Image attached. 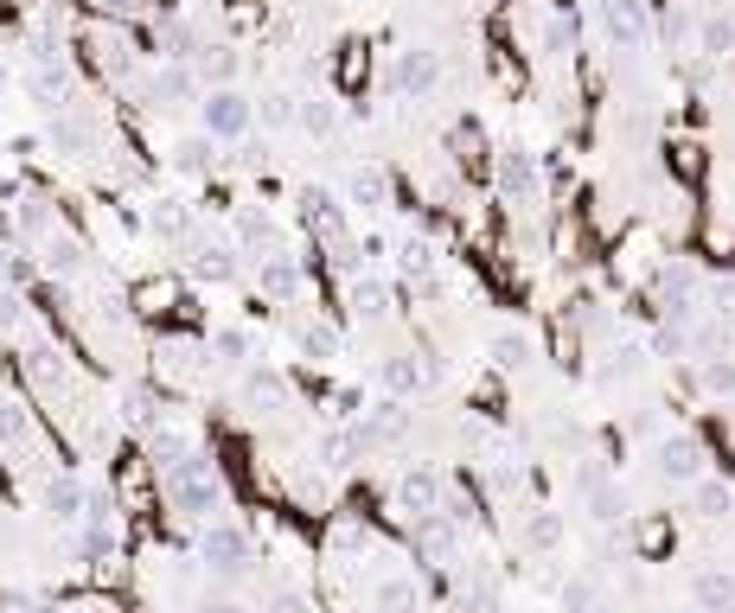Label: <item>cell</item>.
<instances>
[{
	"instance_id": "6da1fadb",
	"label": "cell",
	"mask_w": 735,
	"mask_h": 613,
	"mask_svg": "<svg viewBox=\"0 0 735 613\" xmlns=\"http://www.w3.org/2000/svg\"><path fill=\"white\" fill-rule=\"evenodd\" d=\"M199 128L211 141H244L256 128V97H244L237 83H211L199 97Z\"/></svg>"
},
{
	"instance_id": "7a4b0ae2",
	"label": "cell",
	"mask_w": 735,
	"mask_h": 613,
	"mask_svg": "<svg viewBox=\"0 0 735 613\" xmlns=\"http://www.w3.org/2000/svg\"><path fill=\"white\" fill-rule=\"evenodd\" d=\"M160 480H167V499H173L186 517H211L218 499H225V492H218V473H211V460L205 454H186L179 466H167Z\"/></svg>"
},
{
	"instance_id": "3957f363",
	"label": "cell",
	"mask_w": 735,
	"mask_h": 613,
	"mask_svg": "<svg viewBox=\"0 0 735 613\" xmlns=\"http://www.w3.org/2000/svg\"><path fill=\"white\" fill-rule=\"evenodd\" d=\"M595 20H602V32H608L614 51H646V46H653L646 0H595Z\"/></svg>"
},
{
	"instance_id": "277c9868",
	"label": "cell",
	"mask_w": 735,
	"mask_h": 613,
	"mask_svg": "<svg viewBox=\"0 0 735 613\" xmlns=\"http://www.w3.org/2000/svg\"><path fill=\"white\" fill-rule=\"evenodd\" d=\"M199 556L218 569V575H244L250 569V556H256V543H250V531L244 524H230V517H218V524H205V536H199Z\"/></svg>"
},
{
	"instance_id": "5b68a950",
	"label": "cell",
	"mask_w": 735,
	"mask_h": 613,
	"mask_svg": "<svg viewBox=\"0 0 735 613\" xmlns=\"http://www.w3.org/2000/svg\"><path fill=\"white\" fill-rule=\"evenodd\" d=\"M493 185H499V199L511 204H532L544 192V173H537V153L532 148H499L493 160Z\"/></svg>"
},
{
	"instance_id": "8992f818",
	"label": "cell",
	"mask_w": 735,
	"mask_h": 613,
	"mask_svg": "<svg viewBox=\"0 0 735 613\" xmlns=\"http://www.w3.org/2000/svg\"><path fill=\"white\" fill-rule=\"evenodd\" d=\"M435 83H441V58H435L429 46H409L390 58V90L397 97H429Z\"/></svg>"
},
{
	"instance_id": "52a82bcc",
	"label": "cell",
	"mask_w": 735,
	"mask_h": 613,
	"mask_svg": "<svg viewBox=\"0 0 735 613\" xmlns=\"http://www.w3.org/2000/svg\"><path fill=\"white\" fill-rule=\"evenodd\" d=\"M653 460H659V473H665L672 485L704 480V466H711V454H704V441H697V434H665Z\"/></svg>"
},
{
	"instance_id": "ba28073f",
	"label": "cell",
	"mask_w": 735,
	"mask_h": 613,
	"mask_svg": "<svg viewBox=\"0 0 735 613\" xmlns=\"http://www.w3.org/2000/svg\"><path fill=\"white\" fill-rule=\"evenodd\" d=\"M441 499H448V485H441L435 466H409L404 480H397V511H404V517H435Z\"/></svg>"
},
{
	"instance_id": "9c48e42d",
	"label": "cell",
	"mask_w": 735,
	"mask_h": 613,
	"mask_svg": "<svg viewBox=\"0 0 735 613\" xmlns=\"http://www.w3.org/2000/svg\"><path fill=\"white\" fill-rule=\"evenodd\" d=\"M148 97L160 102V109H173V102H199L205 97V90H199V71H192L186 58H167V64L148 77Z\"/></svg>"
},
{
	"instance_id": "30bf717a",
	"label": "cell",
	"mask_w": 735,
	"mask_h": 613,
	"mask_svg": "<svg viewBox=\"0 0 735 613\" xmlns=\"http://www.w3.org/2000/svg\"><path fill=\"white\" fill-rule=\"evenodd\" d=\"M301 218L320 230V237L346 243V211H339V199H332L327 185H307V192H301Z\"/></svg>"
},
{
	"instance_id": "8fae6325",
	"label": "cell",
	"mask_w": 735,
	"mask_h": 613,
	"mask_svg": "<svg viewBox=\"0 0 735 613\" xmlns=\"http://www.w3.org/2000/svg\"><path fill=\"white\" fill-rule=\"evenodd\" d=\"M295 128H301V134H314V141H327L332 128H339V102H332L327 90H307V97H295Z\"/></svg>"
},
{
	"instance_id": "7c38bea8",
	"label": "cell",
	"mask_w": 735,
	"mask_h": 613,
	"mask_svg": "<svg viewBox=\"0 0 735 613\" xmlns=\"http://www.w3.org/2000/svg\"><path fill=\"white\" fill-rule=\"evenodd\" d=\"M346 204H358V211H390V179H384V167H352Z\"/></svg>"
},
{
	"instance_id": "4fadbf2b",
	"label": "cell",
	"mask_w": 735,
	"mask_h": 613,
	"mask_svg": "<svg viewBox=\"0 0 735 613\" xmlns=\"http://www.w3.org/2000/svg\"><path fill=\"white\" fill-rule=\"evenodd\" d=\"M691 601L711 607V613H729L735 607V575L729 569H697V575H691Z\"/></svg>"
},
{
	"instance_id": "5bb4252c",
	"label": "cell",
	"mask_w": 735,
	"mask_h": 613,
	"mask_svg": "<svg viewBox=\"0 0 735 613\" xmlns=\"http://www.w3.org/2000/svg\"><path fill=\"white\" fill-rule=\"evenodd\" d=\"M691 511L697 517H735V485L729 480H691Z\"/></svg>"
},
{
	"instance_id": "9a60e30c",
	"label": "cell",
	"mask_w": 735,
	"mask_h": 613,
	"mask_svg": "<svg viewBox=\"0 0 735 613\" xmlns=\"http://www.w3.org/2000/svg\"><path fill=\"white\" fill-rule=\"evenodd\" d=\"M262 294H276V301H295L301 294V262H288V255H262Z\"/></svg>"
},
{
	"instance_id": "2e32d148",
	"label": "cell",
	"mask_w": 735,
	"mask_h": 613,
	"mask_svg": "<svg viewBox=\"0 0 735 613\" xmlns=\"http://www.w3.org/2000/svg\"><path fill=\"white\" fill-rule=\"evenodd\" d=\"M697 51H704V58H729L735 51V13H704V20H697Z\"/></svg>"
},
{
	"instance_id": "e0dca14e",
	"label": "cell",
	"mask_w": 735,
	"mask_h": 613,
	"mask_svg": "<svg viewBox=\"0 0 735 613\" xmlns=\"http://www.w3.org/2000/svg\"><path fill=\"white\" fill-rule=\"evenodd\" d=\"M46 505L58 511L64 524H77V517L90 511V485H83V480H51V485H46Z\"/></svg>"
},
{
	"instance_id": "ac0fdd59",
	"label": "cell",
	"mask_w": 735,
	"mask_h": 613,
	"mask_svg": "<svg viewBox=\"0 0 735 613\" xmlns=\"http://www.w3.org/2000/svg\"><path fill=\"white\" fill-rule=\"evenodd\" d=\"M352 313L358 320H384V313H390V281L384 275H358L352 281Z\"/></svg>"
},
{
	"instance_id": "d6986e66",
	"label": "cell",
	"mask_w": 735,
	"mask_h": 613,
	"mask_svg": "<svg viewBox=\"0 0 735 613\" xmlns=\"http://www.w3.org/2000/svg\"><path fill=\"white\" fill-rule=\"evenodd\" d=\"M493 364H499V371H525V364H532V332L499 326L493 332Z\"/></svg>"
},
{
	"instance_id": "ffe728a7",
	"label": "cell",
	"mask_w": 735,
	"mask_h": 613,
	"mask_svg": "<svg viewBox=\"0 0 735 613\" xmlns=\"http://www.w3.org/2000/svg\"><path fill=\"white\" fill-rule=\"evenodd\" d=\"M378 378H384V390H390V396H416V390L429 383V371H423L416 358H384Z\"/></svg>"
},
{
	"instance_id": "44dd1931",
	"label": "cell",
	"mask_w": 735,
	"mask_h": 613,
	"mask_svg": "<svg viewBox=\"0 0 735 613\" xmlns=\"http://www.w3.org/2000/svg\"><path fill=\"white\" fill-rule=\"evenodd\" d=\"M148 454H153V466L167 473V466H179L186 454H199V448H192V434H186V429H153Z\"/></svg>"
},
{
	"instance_id": "7402d4cb",
	"label": "cell",
	"mask_w": 735,
	"mask_h": 613,
	"mask_svg": "<svg viewBox=\"0 0 735 613\" xmlns=\"http://www.w3.org/2000/svg\"><path fill=\"white\" fill-rule=\"evenodd\" d=\"M697 390H711V396H735V358H704L697 371H691Z\"/></svg>"
},
{
	"instance_id": "603a6c76",
	"label": "cell",
	"mask_w": 735,
	"mask_h": 613,
	"mask_svg": "<svg viewBox=\"0 0 735 613\" xmlns=\"http://www.w3.org/2000/svg\"><path fill=\"white\" fill-rule=\"evenodd\" d=\"M148 230H153V237H186L192 218H186V204H179V199H153L148 204Z\"/></svg>"
},
{
	"instance_id": "cb8c5ba5",
	"label": "cell",
	"mask_w": 735,
	"mask_h": 613,
	"mask_svg": "<svg viewBox=\"0 0 735 613\" xmlns=\"http://www.w3.org/2000/svg\"><path fill=\"white\" fill-rule=\"evenodd\" d=\"M211 148H218L211 134H186V141L173 148V167H179V173H205V167H218V153H211Z\"/></svg>"
},
{
	"instance_id": "d4e9b609",
	"label": "cell",
	"mask_w": 735,
	"mask_h": 613,
	"mask_svg": "<svg viewBox=\"0 0 735 613\" xmlns=\"http://www.w3.org/2000/svg\"><path fill=\"white\" fill-rule=\"evenodd\" d=\"M301 352L314 358V364H332V358H339V332H332L327 320H307L301 326Z\"/></svg>"
},
{
	"instance_id": "484cf974",
	"label": "cell",
	"mask_w": 735,
	"mask_h": 613,
	"mask_svg": "<svg viewBox=\"0 0 735 613\" xmlns=\"http://www.w3.org/2000/svg\"><path fill=\"white\" fill-rule=\"evenodd\" d=\"M230 255H237L230 243H199V255H192V275H199V281H225L230 269H237Z\"/></svg>"
},
{
	"instance_id": "4316f807",
	"label": "cell",
	"mask_w": 735,
	"mask_h": 613,
	"mask_svg": "<svg viewBox=\"0 0 735 613\" xmlns=\"http://www.w3.org/2000/svg\"><path fill=\"white\" fill-rule=\"evenodd\" d=\"M397 269L404 275H435V243L429 237H404L397 243Z\"/></svg>"
},
{
	"instance_id": "83f0119b",
	"label": "cell",
	"mask_w": 735,
	"mask_h": 613,
	"mask_svg": "<svg viewBox=\"0 0 735 613\" xmlns=\"http://www.w3.org/2000/svg\"><path fill=\"white\" fill-rule=\"evenodd\" d=\"M256 115H262V128H295V90H269V97H256Z\"/></svg>"
},
{
	"instance_id": "f1b7e54d",
	"label": "cell",
	"mask_w": 735,
	"mask_h": 613,
	"mask_svg": "<svg viewBox=\"0 0 735 613\" xmlns=\"http://www.w3.org/2000/svg\"><path fill=\"white\" fill-rule=\"evenodd\" d=\"M525 543H532V550H557V543H563V517H557V511H532Z\"/></svg>"
},
{
	"instance_id": "f546056e",
	"label": "cell",
	"mask_w": 735,
	"mask_h": 613,
	"mask_svg": "<svg viewBox=\"0 0 735 613\" xmlns=\"http://www.w3.org/2000/svg\"><path fill=\"white\" fill-rule=\"evenodd\" d=\"M46 269L51 275H77V269H83V250H77L71 237H51L46 243Z\"/></svg>"
},
{
	"instance_id": "4dcf8cb0",
	"label": "cell",
	"mask_w": 735,
	"mask_h": 613,
	"mask_svg": "<svg viewBox=\"0 0 735 613\" xmlns=\"http://www.w3.org/2000/svg\"><path fill=\"white\" fill-rule=\"evenodd\" d=\"M563 613H602V601H595V582H583V575H576V582H563Z\"/></svg>"
},
{
	"instance_id": "1f68e13d",
	"label": "cell",
	"mask_w": 735,
	"mask_h": 613,
	"mask_svg": "<svg viewBox=\"0 0 735 613\" xmlns=\"http://www.w3.org/2000/svg\"><path fill=\"white\" fill-rule=\"evenodd\" d=\"M51 141H58L64 153L90 148V122H77V115H58V122H51Z\"/></svg>"
},
{
	"instance_id": "d6a6232c",
	"label": "cell",
	"mask_w": 735,
	"mask_h": 613,
	"mask_svg": "<svg viewBox=\"0 0 735 613\" xmlns=\"http://www.w3.org/2000/svg\"><path fill=\"white\" fill-rule=\"evenodd\" d=\"M26 429H32V422H26V403L20 396H0V441H26Z\"/></svg>"
},
{
	"instance_id": "836d02e7",
	"label": "cell",
	"mask_w": 735,
	"mask_h": 613,
	"mask_svg": "<svg viewBox=\"0 0 735 613\" xmlns=\"http://www.w3.org/2000/svg\"><path fill=\"white\" fill-rule=\"evenodd\" d=\"M199 71L211 77V83H230V77H237V51H205Z\"/></svg>"
},
{
	"instance_id": "e575fe53",
	"label": "cell",
	"mask_w": 735,
	"mask_h": 613,
	"mask_svg": "<svg viewBox=\"0 0 735 613\" xmlns=\"http://www.w3.org/2000/svg\"><path fill=\"white\" fill-rule=\"evenodd\" d=\"M711 301H716V313H723V320H735V275L711 281Z\"/></svg>"
},
{
	"instance_id": "d590c367",
	"label": "cell",
	"mask_w": 735,
	"mask_h": 613,
	"mask_svg": "<svg viewBox=\"0 0 735 613\" xmlns=\"http://www.w3.org/2000/svg\"><path fill=\"white\" fill-rule=\"evenodd\" d=\"M218 352H225V358H244V352H250V332H244V326H225V332H218Z\"/></svg>"
},
{
	"instance_id": "8d00e7d4",
	"label": "cell",
	"mask_w": 735,
	"mask_h": 613,
	"mask_svg": "<svg viewBox=\"0 0 735 613\" xmlns=\"http://www.w3.org/2000/svg\"><path fill=\"white\" fill-rule=\"evenodd\" d=\"M250 396H256V403H288L281 378H250Z\"/></svg>"
},
{
	"instance_id": "74e56055",
	"label": "cell",
	"mask_w": 735,
	"mask_h": 613,
	"mask_svg": "<svg viewBox=\"0 0 735 613\" xmlns=\"http://www.w3.org/2000/svg\"><path fill=\"white\" fill-rule=\"evenodd\" d=\"M13 320H20V294H13V288L0 281V332L13 326Z\"/></svg>"
},
{
	"instance_id": "f35d334b",
	"label": "cell",
	"mask_w": 735,
	"mask_h": 613,
	"mask_svg": "<svg viewBox=\"0 0 735 613\" xmlns=\"http://www.w3.org/2000/svg\"><path fill=\"white\" fill-rule=\"evenodd\" d=\"M102 7H109V13H141L148 0H102Z\"/></svg>"
},
{
	"instance_id": "ab89813d",
	"label": "cell",
	"mask_w": 735,
	"mask_h": 613,
	"mask_svg": "<svg viewBox=\"0 0 735 613\" xmlns=\"http://www.w3.org/2000/svg\"><path fill=\"white\" fill-rule=\"evenodd\" d=\"M205 613H244V607H230V601H218V607H205Z\"/></svg>"
},
{
	"instance_id": "60d3db41",
	"label": "cell",
	"mask_w": 735,
	"mask_h": 613,
	"mask_svg": "<svg viewBox=\"0 0 735 613\" xmlns=\"http://www.w3.org/2000/svg\"><path fill=\"white\" fill-rule=\"evenodd\" d=\"M678 613H711V607H697V601H691V607H678Z\"/></svg>"
},
{
	"instance_id": "b9f144b4",
	"label": "cell",
	"mask_w": 735,
	"mask_h": 613,
	"mask_svg": "<svg viewBox=\"0 0 735 613\" xmlns=\"http://www.w3.org/2000/svg\"><path fill=\"white\" fill-rule=\"evenodd\" d=\"M0 90H7V58H0Z\"/></svg>"
}]
</instances>
